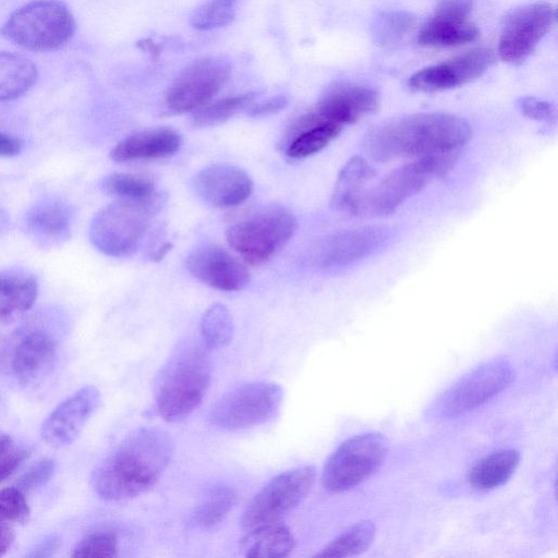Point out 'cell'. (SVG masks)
I'll return each mask as SVG.
<instances>
[{
    "instance_id": "cell-2",
    "label": "cell",
    "mask_w": 558,
    "mask_h": 558,
    "mask_svg": "<svg viewBox=\"0 0 558 558\" xmlns=\"http://www.w3.org/2000/svg\"><path fill=\"white\" fill-rule=\"evenodd\" d=\"M470 124L462 118L441 112H421L381 122L365 136L372 158L389 161L457 153L471 138Z\"/></svg>"
},
{
    "instance_id": "cell-45",
    "label": "cell",
    "mask_w": 558,
    "mask_h": 558,
    "mask_svg": "<svg viewBox=\"0 0 558 558\" xmlns=\"http://www.w3.org/2000/svg\"><path fill=\"white\" fill-rule=\"evenodd\" d=\"M138 47H141L144 51L149 53L153 58H157L159 54V48L149 39H144L138 43Z\"/></svg>"
},
{
    "instance_id": "cell-10",
    "label": "cell",
    "mask_w": 558,
    "mask_h": 558,
    "mask_svg": "<svg viewBox=\"0 0 558 558\" xmlns=\"http://www.w3.org/2000/svg\"><path fill=\"white\" fill-rule=\"evenodd\" d=\"M282 388L275 383H250L223 395L213 405L209 418L222 429L238 430L258 426L279 412Z\"/></svg>"
},
{
    "instance_id": "cell-34",
    "label": "cell",
    "mask_w": 558,
    "mask_h": 558,
    "mask_svg": "<svg viewBox=\"0 0 558 558\" xmlns=\"http://www.w3.org/2000/svg\"><path fill=\"white\" fill-rule=\"evenodd\" d=\"M254 98L255 93H245L228 96L214 102H208L194 112L192 123L196 128L220 124L243 108L250 106Z\"/></svg>"
},
{
    "instance_id": "cell-41",
    "label": "cell",
    "mask_w": 558,
    "mask_h": 558,
    "mask_svg": "<svg viewBox=\"0 0 558 558\" xmlns=\"http://www.w3.org/2000/svg\"><path fill=\"white\" fill-rule=\"evenodd\" d=\"M518 107L524 116L537 121L554 122L557 118L556 107L536 97H521L518 100Z\"/></svg>"
},
{
    "instance_id": "cell-7",
    "label": "cell",
    "mask_w": 558,
    "mask_h": 558,
    "mask_svg": "<svg viewBox=\"0 0 558 558\" xmlns=\"http://www.w3.org/2000/svg\"><path fill=\"white\" fill-rule=\"evenodd\" d=\"M160 205L161 197L147 202L117 199L102 207L90 221V243L107 256H131L142 244Z\"/></svg>"
},
{
    "instance_id": "cell-18",
    "label": "cell",
    "mask_w": 558,
    "mask_h": 558,
    "mask_svg": "<svg viewBox=\"0 0 558 558\" xmlns=\"http://www.w3.org/2000/svg\"><path fill=\"white\" fill-rule=\"evenodd\" d=\"M472 0H444L418 34V43L428 47H456L474 41L478 28L469 21Z\"/></svg>"
},
{
    "instance_id": "cell-5",
    "label": "cell",
    "mask_w": 558,
    "mask_h": 558,
    "mask_svg": "<svg viewBox=\"0 0 558 558\" xmlns=\"http://www.w3.org/2000/svg\"><path fill=\"white\" fill-rule=\"evenodd\" d=\"M456 158L457 153H445L417 158L397 168L362 193L352 215L381 217L395 213L433 178L448 172Z\"/></svg>"
},
{
    "instance_id": "cell-3",
    "label": "cell",
    "mask_w": 558,
    "mask_h": 558,
    "mask_svg": "<svg viewBox=\"0 0 558 558\" xmlns=\"http://www.w3.org/2000/svg\"><path fill=\"white\" fill-rule=\"evenodd\" d=\"M203 342L180 343L162 366L155 390L156 409L167 422L187 417L202 403L211 379V362Z\"/></svg>"
},
{
    "instance_id": "cell-25",
    "label": "cell",
    "mask_w": 558,
    "mask_h": 558,
    "mask_svg": "<svg viewBox=\"0 0 558 558\" xmlns=\"http://www.w3.org/2000/svg\"><path fill=\"white\" fill-rule=\"evenodd\" d=\"M36 279L22 270L0 271V322L12 323L28 312L36 302Z\"/></svg>"
},
{
    "instance_id": "cell-31",
    "label": "cell",
    "mask_w": 558,
    "mask_h": 558,
    "mask_svg": "<svg viewBox=\"0 0 558 558\" xmlns=\"http://www.w3.org/2000/svg\"><path fill=\"white\" fill-rule=\"evenodd\" d=\"M100 186L106 194L121 201L147 202L162 197L151 178L140 173H109Z\"/></svg>"
},
{
    "instance_id": "cell-23",
    "label": "cell",
    "mask_w": 558,
    "mask_h": 558,
    "mask_svg": "<svg viewBox=\"0 0 558 558\" xmlns=\"http://www.w3.org/2000/svg\"><path fill=\"white\" fill-rule=\"evenodd\" d=\"M182 145V136L171 128L143 130L125 136L111 149L116 162L153 160L175 154Z\"/></svg>"
},
{
    "instance_id": "cell-32",
    "label": "cell",
    "mask_w": 558,
    "mask_h": 558,
    "mask_svg": "<svg viewBox=\"0 0 558 558\" xmlns=\"http://www.w3.org/2000/svg\"><path fill=\"white\" fill-rule=\"evenodd\" d=\"M376 527L369 520L355 522L326 544L313 557H351L365 551L374 541Z\"/></svg>"
},
{
    "instance_id": "cell-12",
    "label": "cell",
    "mask_w": 558,
    "mask_h": 558,
    "mask_svg": "<svg viewBox=\"0 0 558 558\" xmlns=\"http://www.w3.org/2000/svg\"><path fill=\"white\" fill-rule=\"evenodd\" d=\"M231 65L222 57H207L194 61L183 70L166 94L170 113L196 111L218 94L228 81Z\"/></svg>"
},
{
    "instance_id": "cell-42",
    "label": "cell",
    "mask_w": 558,
    "mask_h": 558,
    "mask_svg": "<svg viewBox=\"0 0 558 558\" xmlns=\"http://www.w3.org/2000/svg\"><path fill=\"white\" fill-rule=\"evenodd\" d=\"M287 105L288 98L286 96L279 95L262 100L254 105L251 104L247 112L251 117H264L279 112Z\"/></svg>"
},
{
    "instance_id": "cell-38",
    "label": "cell",
    "mask_w": 558,
    "mask_h": 558,
    "mask_svg": "<svg viewBox=\"0 0 558 558\" xmlns=\"http://www.w3.org/2000/svg\"><path fill=\"white\" fill-rule=\"evenodd\" d=\"M413 17L405 12H386L378 16L375 23L376 36L383 43L399 39L412 25Z\"/></svg>"
},
{
    "instance_id": "cell-1",
    "label": "cell",
    "mask_w": 558,
    "mask_h": 558,
    "mask_svg": "<svg viewBox=\"0 0 558 558\" xmlns=\"http://www.w3.org/2000/svg\"><path fill=\"white\" fill-rule=\"evenodd\" d=\"M173 453L169 434L158 427L134 429L95 468L92 486L108 501L137 497L161 477Z\"/></svg>"
},
{
    "instance_id": "cell-22",
    "label": "cell",
    "mask_w": 558,
    "mask_h": 558,
    "mask_svg": "<svg viewBox=\"0 0 558 558\" xmlns=\"http://www.w3.org/2000/svg\"><path fill=\"white\" fill-rule=\"evenodd\" d=\"M342 130L340 125L324 122L310 110L286 129L280 149L289 159H303L324 149Z\"/></svg>"
},
{
    "instance_id": "cell-11",
    "label": "cell",
    "mask_w": 558,
    "mask_h": 558,
    "mask_svg": "<svg viewBox=\"0 0 558 558\" xmlns=\"http://www.w3.org/2000/svg\"><path fill=\"white\" fill-rule=\"evenodd\" d=\"M316 478V469L304 465L282 472L272 477L245 508L240 524L243 529L278 521L295 508L311 492Z\"/></svg>"
},
{
    "instance_id": "cell-35",
    "label": "cell",
    "mask_w": 558,
    "mask_h": 558,
    "mask_svg": "<svg viewBox=\"0 0 558 558\" xmlns=\"http://www.w3.org/2000/svg\"><path fill=\"white\" fill-rule=\"evenodd\" d=\"M238 0H207L191 16L193 27L209 31L229 24L234 15Z\"/></svg>"
},
{
    "instance_id": "cell-36",
    "label": "cell",
    "mask_w": 558,
    "mask_h": 558,
    "mask_svg": "<svg viewBox=\"0 0 558 558\" xmlns=\"http://www.w3.org/2000/svg\"><path fill=\"white\" fill-rule=\"evenodd\" d=\"M118 539L109 532H94L83 537L74 547L72 557H117Z\"/></svg>"
},
{
    "instance_id": "cell-13",
    "label": "cell",
    "mask_w": 558,
    "mask_h": 558,
    "mask_svg": "<svg viewBox=\"0 0 558 558\" xmlns=\"http://www.w3.org/2000/svg\"><path fill=\"white\" fill-rule=\"evenodd\" d=\"M555 19L548 2H534L514 9L506 19L498 52L502 61L520 64L535 50Z\"/></svg>"
},
{
    "instance_id": "cell-26",
    "label": "cell",
    "mask_w": 558,
    "mask_h": 558,
    "mask_svg": "<svg viewBox=\"0 0 558 558\" xmlns=\"http://www.w3.org/2000/svg\"><path fill=\"white\" fill-rule=\"evenodd\" d=\"M295 547L291 530L277 521L250 529L240 539V551L248 558H282Z\"/></svg>"
},
{
    "instance_id": "cell-16",
    "label": "cell",
    "mask_w": 558,
    "mask_h": 558,
    "mask_svg": "<svg viewBox=\"0 0 558 558\" xmlns=\"http://www.w3.org/2000/svg\"><path fill=\"white\" fill-rule=\"evenodd\" d=\"M100 404V392L92 385L68 397L47 416L41 426L44 440L53 447L73 442Z\"/></svg>"
},
{
    "instance_id": "cell-39",
    "label": "cell",
    "mask_w": 558,
    "mask_h": 558,
    "mask_svg": "<svg viewBox=\"0 0 558 558\" xmlns=\"http://www.w3.org/2000/svg\"><path fill=\"white\" fill-rule=\"evenodd\" d=\"M27 457V451L9 435L0 434V482L9 477Z\"/></svg>"
},
{
    "instance_id": "cell-4",
    "label": "cell",
    "mask_w": 558,
    "mask_h": 558,
    "mask_svg": "<svg viewBox=\"0 0 558 558\" xmlns=\"http://www.w3.org/2000/svg\"><path fill=\"white\" fill-rule=\"evenodd\" d=\"M296 228L298 220L290 209L267 205L232 222L226 239L246 264L263 265L287 245Z\"/></svg>"
},
{
    "instance_id": "cell-29",
    "label": "cell",
    "mask_w": 558,
    "mask_h": 558,
    "mask_svg": "<svg viewBox=\"0 0 558 558\" xmlns=\"http://www.w3.org/2000/svg\"><path fill=\"white\" fill-rule=\"evenodd\" d=\"M38 78L37 66L27 58L0 52V100L16 99L27 93Z\"/></svg>"
},
{
    "instance_id": "cell-6",
    "label": "cell",
    "mask_w": 558,
    "mask_h": 558,
    "mask_svg": "<svg viewBox=\"0 0 558 558\" xmlns=\"http://www.w3.org/2000/svg\"><path fill=\"white\" fill-rule=\"evenodd\" d=\"M75 33V21L61 0H33L15 10L0 28L14 45L48 51L65 45Z\"/></svg>"
},
{
    "instance_id": "cell-44",
    "label": "cell",
    "mask_w": 558,
    "mask_h": 558,
    "mask_svg": "<svg viewBox=\"0 0 558 558\" xmlns=\"http://www.w3.org/2000/svg\"><path fill=\"white\" fill-rule=\"evenodd\" d=\"M14 542L12 525L0 524V556L4 555Z\"/></svg>"
},
{
    "instance_id": "cell-28",
    "label": "cell",
    "mask_w": 558,
    "mask_h": 558,
    "mask_svg": "<svg viewBox=\"0 0 558 558\" xmlns=\"http://www.w3.org/2000/svg\"><path fill=\"white\" fill-rule=\"evenodd\" d=\"M520 454L514 449H501L477 461L468 472V483L481 490H489L505 484L514 473Z\"/></svg>"
},
{
    "instance_id": "cell-9",
    "label": "cell",
    "mask_w": 558,
    "mask_h": 558,
    "mask_svg": "<svg viewBox=\"0 0 558 558\" xmlns=\"http://www.w3.org/2000/svg\"><path fill=\"white\" fill-rule=\"evenodd\" d=\"M387 453L388 440L380 434L367 433L347 439L325 463L324 488L341 493L355 487L383 465Z\"/></svg>"
},
{
    "instance_id": "cell-15",
    "label": "cell",
    "mask_w": 558,
    "mask_h": 558,
    "mask_svg": "<svg viewBox=\"0 0 558 558\" xmlns=\"http://www.w3.org/2000/svg\"><path fill=\"white\" fill-rule=\"evenodd\" d=\"M186 268L193 277L220 291H240L250 281L246 267L217 244L194 247L186 256Z\"/></svg>"
},
{
    "instance_id": "cell-24",
    "label": "cell",
    "mask_w": 558,
    "mask_h": 558,
    "mask_svg": "<svg viewBox=\"0 0 558 558\" xmlns=\"http://www.w3.org/2000/svg\"><path fill=\"white\" fill-rule=\"evenodd\" d=\"M73 213L68 204L57 198L44 199L25 215L27 234L41 246H53L68 240Z\"/></svg>"
},
{
    "instance_id": "cell-33",
    "label": "cell",
    "mask_w": 558,
    "mask_h": 558,
    "mask_svg": "<svg viewBox=\"0 0 558 558\" xmlns=\"http://www.w3.org/2000/svg\"><path fill=\"white\" fill-rule=\"evenodd\" d=\"M199 328L202 342L208 350L223 348L232 340V316L221 303H215L205 311Z\"/></svg>"
},
{
    "instance_id": "cell-21",
    "label": "cell",
    "mask_w": 558,
    "mask_h": 558,
    "mask_svg": "<svg viewBox=\"0 0 558 558\" xmlns=\"http://www.w3.org/2000/svg\"><path fill=\"white\" fill-rule=\"evenodd\" d=\"M384 238L385 230L378 227L338 232L318 243L312 259L315 266L322 269L341 267L373 252Z\"/></svg>"
},
{
    "instance_id": "cell-27",
    "label": "cell",
    "mask_w": 558,
    "mask_h": 558,
    "mask_svg": "<svg viewBox=\"0 0 558 558\" xmlns=\"http://www.w3.org/2000/svg\"><path fill=\"white\" fill-rule=\"evenodd\" d=\"M375 174L374 168L363 157H352L339 172L331 197L332 206L352 215L365 185Z\"/></svg>"
},
{
    "instance_id": "cell-37",
    "label": "cell",
    "mask_w": 558,
    "mask_h": 558,
    "mask_svg": "<svg viewBox=\"0 0 558 558\" xmlns=\"http://www.w3.org/2000/svg\"><path fill=\"white\" fill-rule=\"evenodd\" d=\"M29 515L31 510L21 489H0V524H23L28 521Z\"/></svg>"
},
{
    "instance_id": "cell-30",
    "label": "cell",
    "mask_w": 558,
    "mask_h": 558,
    "mask_svg": "<svg viewBox=\"0 0 558 558\" xmlns=\"http://www.w3.org/2000/svg\"><path fill=\"white\" fill-rule=\"evenodd\" d=\"M238 501V493L226 484L215 485L196 506L192 513L193 524L201 530L219 525Z\"/></svg>"
},
{
    "instance_id": "cell-19",
    "label": "cell",
    "mask_w": 558,
    "mask_h": 558,
    "mask_svg": "<svg viewBox=\"0 0 558 558\" xmlns=\"http://www.w3.org/2000/svg\"><path fill=\"white\" fill-rule=\"evenodd\" d=\"M193 187L206 203L218 208H231L244 203L253 191L251 177L230 163H215L199 170Z\"/></svg>"
},
{
    "instance_id": "cell-43",
    "label": "cell",
    "mask_w": 558,
    "mask_h": 558,
    "mask_svg": "<svg viewBox=\"0 0 558 558\" xmlns=\"http://www.w3.org/2000/svg\"><path fill=\"white\" fill-rule=\"evenodd\" d=\"M21 142L5 133L0 132V157H12L21 151Z\"/></svg>"
},
{
    "instance_id": "cell-14",
    "label": "cell",
    "mask_w": 558,
    "mask_h": 558,
    "mask_svg": "<svg viewBox=\"0 0 558 558\" xmlns=\"http://www.w3.org/2000/svg\"><path fill=\"white\" fill-rule=\"evenodd\" d=\"M494 62L490 49H473L450 61L421 69L410 77L409 86L426 93L454 88L481 77Z\"/></svg>"
},
{
    "instance_id": "cell-40",
    "label": "cell",
    "mask_w": 558,
    "mask_h": 558,
    "mask_svg": "<svg viewBox=\"0 0 558 558\" xmlns=\"http://www.w3.org/2000/svg\"><path fill=\"white\" fill-rule=\"evenodd\" d=\"M54 469L56 462L53 459H41L20 477L17 488L24 492L41 486L50 480Z\"/></svg>"
},
{
    "instance_id": "cell-20",
    "label": "cell",
    "mask_w": 558,
    "mask_h": 558,
    "mask_svg": "<svg viewBox=\"0 0 558 558\" xmlns=\"http://www.w3.org/2000/svg\"><path fill=\"white\" fill-rule=\"evenodd\" d=\"M379 106V96L373 88L341 84L328 89L312 109L323 121L344 128L366 116Z\"/></svg>"
},
{
    "instance_id": "cell-17",
    "label": "cell",
    "mask_w": 558,
    "mask_h": 558,
    "mask_svg": "<svg viewBox=\"0 0 558 558\" xmlns=\"http://www.w3.org/2000/svg\"><path fill=\"white\" fill-rule=\"evenodd\" d=\"M8 353L12 375L21 384H31L50 371L56 357V344L47 331L25 328L13 335Z\"/></svg>"
},
{
    "instance_id": "cell-8",
    "label": "cell",
    "mask_w": 558,
    "mask_h": 558,
    "mask_svg": "<svg viewBox=\"0 0 558 558\" xmlns=\"http://www.w3.org/2000/svg\"><path fill=\"white\" fill-rule=\"evenodd\" d=\"M514 378L512 364L501 357L492 359L461 377L444 391L428 409L430 417L450 418L486 403Z\"/></svg>"
}]
</instances>
